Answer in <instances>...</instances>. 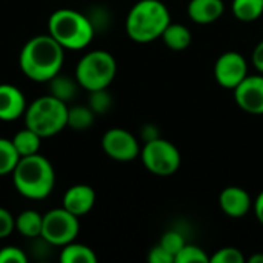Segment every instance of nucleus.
Returning <instances> with one entry per match:
<instances>
[{
	"mask_svg": "<svg viewBox=\"0 0 263 263\" xmlns=\"http://www.w3.org/2000/svg\"><path fill=\"white\" fill-rule=\"evenodd\" d=\"M140 157L143 166L156 176H171L174 174L182 163V156L179 148L166 139H154L143 143L140 149Z\"/></svg>",
	"mask_w": 263,
	"mask_h": 263,
	"instance_id": "nucleus-7",
	"label": "nucleus"
},
{
	"mask_svg": "<svg viewBox=\"0 0 263 263\" xmlns=\"http://www.w3.org/2000/svg\"><path fill=\"white\" fill-rule=\"evenodd\" d=\"M26 254L17 247H3L0 250V263H26Z\"/></svg>",
	"mask_w": 263,
	"mask_h": 263,
	"instance_id": "nucleus-28",
	"label": "nucleus"
},
{
	"mask_svg": "<svg viewBox=\"0 0 263 263\" xmlns=\"http://www.w3.org/2000/svg\"><path fill=\"white\" fill-rule=\"evenodd\" d=\"M253 65H254V68L263 74V40H260L257 45H256V48H254V51H253Z\"/></svg>",
	"mask_w": 263,
	"mask_h": 263,
	"instance_id": "nucleus-32",
	"label": "nucleus"
},
{
	"mask_svg": "<svg viewBox=\"0 0 263 263\" xmlns=\"http://www.w3.org/2000/svg\"><path fill=\"white\" fill-rule=\"evenodd\" d=\"M102 148L108 157L117 162H131L140 156L139 139L123 128L108 129L102 137Z\"/></svg>",
	"mask_w": 263,
	"mask_h": 263,
	"instance_id": "nucleus-9",
	"label": "nucleus"
},
{
	"mask_svg": "<svg viewBox=\"0 0 263 263\" xmlns=\"http://www.w3.org/2000/svg\"><path fill=\"white\" fill-rule=\"evenodd\" d=\"M68 105L54 96L35 99L25 111V125L35 131L42 139L55 136L68 126Z\"/></svg>",
	"mask_w": 263,
	"mask_h": 263,
	"instance_id": "nucleus-5",
	"label": "nucleus"
},
{
	"mask_svg": "<svg viewBox=\"0 0 263 263\" xmlns=\"http://www.w3.org/2000/svg\"><path fill=\"white\" fill-rule=\"evenodd\" d=\"M43 216L34 210H25L15 217V230L25 237H39L42 234Z\"/></svg>",
	"mask_w": 263,
	"mask_h": 263,
	"instance_id": "nucleus-17",
	"label": "nucleus"
},
{
	"mask_svg": "<svg viewBox=\"0 0 263 263\" xmlns=\"http://www.w3.org/2000/svg\"><path fill=\"white\" fill-rule=\"evenodd\" d=\"M248 262L250 263H263V254L262 253H256V254H253V256L248 259Z\"/></svg>",
	"mask_w": 263,
	"mask_h": 263,
	"instance_id": "nucleus-34",
	"label": "nucleus"
},
{
	"mask_svg": "<svg viewBox=\"0 0 263 263\" xmlns=\"http://www.w3.org/2000/svg\"><path fill=\"white\" fill-rule=\"evenodd\" d=\"M148 262L149 263H174V256L168 253L163 247L159 243L153 247L148 253Z\"/></svg>",
	"mask_w": 263,
	"mask_h": 263,
	"instance_id": "nucleus-30",
	"label": "nucleus"
},
{
	"mask_svg": "<svg viewBox=\"0 0 263 263\" xmlns=\"http://www.w3.org/2000/svg\"><path fill=\"white\" fill-rule=\"evenodd\" d=\"M186 11L194 23L210 25L223 15L225 3L223 0H190Z\"/></svg>",
	"mask_w": 263,
	"mask_h": 263,
	"instance_id": "nucleus-15",
	"label": "nucleus"
},
{
	"mask_svg": "<svg viewBox=\"0 0 263 263\" xmlns=\"http://www.w3.org/2000/svg\"><path fill=\"white\" fill-rule=\"evenodd\" d=\"M236 103L247 112L263 114V74H248L234 89Z\"/></svg>",
	"mask_w": 263,
	"mask_h": 263,
	"instance_id": "nucleus-11",
	"label": "nucleus"
},
{
	"mask_svg": "<svg viewBox=\"0 0 263 263\" xmlns=\"http://www.w3.org/2000/svg\"><path fill=\"white\" fill-rule=\"evenodd\" d=\"M160 247H163L168 253H171L174 256V262H176V256L179 254V251L186 245L185 242V236L177 231V230H170L166 231L162 237H160V242H159Z\"/></svg>",
	"mask_w": 263,
	"mask_h": 263,
	"instance_id": "nucleus-26",
	"label": "nucleus"
},
{
	"mask_svg": "<svg viewBox=\"0 0 263 263\" xmlns=\"http://www.w3.org/2000/svg\"><path fill=\"white\" fill-rule=\"evenodd\" d=\"M79 217L69 213L68 210L54 208L43 214L42 234L48 243L55 247H65L76 240L79 234Z\"/></svg>",
	"mask_w": 263,
	"mask_h": 263,
	"instance_id": "nucleus-8",
	"label": "nucleus"
},
{
	"mask_svg": "<svg viewBox=\"0 0 263 263\" xmlns=\"http://www.w3.org/2000/svg\"><path fill=\"white\" fill-rule=\"evenodd\" d=\"M106 89L108 88L89 91V108L96 114H105L112 106V97H111V94Z\"/></svg>",
	"mask_w": 263,
	"mask_h": 263,
	"instance_id": "nucleus-25",
	"label": "nucleus"
},
{
	"mask_svg": "<svg viewBox=\"0 0 263 263\" xmlns=\"http://www.w3.org/2000/svg\"><path fill=\"white\" fill-rule=\"evenodd\" d=\"M79 86L80 85H79L76 77L72 79V77H68V76H62L60 72L49 80L51 96L60 99L65 103H68L69 100H72L76 97Z\"/></svg>",
	"mask_w": 263,
	"mask_h": 263,
	"instance_id": "nucleus-19",
	"label": "nucleus"
},
{
	"mask_svg": "<svg viewBox=\"0 0 263 263\" xmlns=\"http://www.w3.org/2000/svg\"><path fill=\"white\" fill-rule=\"evenodd\" d=\"M18 160H20V156L12 140L0 137V176L12 174Z\"/></svg>",
	"mask_w": 263,
	"mask_h": 263,
	"instance_id": "nucleus-23",
	"label": "nucleus"
},
{
	"mask_svg": "<svg viewBox=\"0 0 263 263\" xmlns=\"http://www.w3.org/2000/svg\"><path fill=\"white\" fill-rule=\"evenodd\" d=\"M171 23L168 6L160 0H139L128 12L126 34L137 43H149L160 39Z\"/></svg>",
	"mask_w": 263,
	"mask_h": 263,
	"instance_id": "nucleus-3",
	"label": "nucleus"
},
{
	"mask_svg": "<svg viewBox=\"0 0 263 263\" xmlns=\"http://www.w3.org/2000/svg\"><path fill=\"white\" fill-rule=\"evenodd\" d=\"M96 203V191L85 183L74 185L63 196V208L77 217L88 214Z\"/></svg>",
	"mask_w": 263,
	"mask_h": 263,
	"instance_id": "nucleus-14",
	"label": "nucleus"
},
{
	"mask_svg": "<svg viewBox=\"0 0 263 263\" xmlns=\"http://www.w3.org/2000/svg\"><path fill=\"white\" fill-rule=\"evenodd\" d=\"M174 263H210V256L203 248L193 243H186L176 256Z\"/></svg>",
	"mask_w": 263,
	"mask_h": 263,
	"instance_id": "nucleus-24",
	"label": "nucleus"
},
{
	"mask_svg": "<svg viewBox=\"0 0 263 263\" xmlns=\"http://www.w3.org/2000/svg\"><path fill=\"white\" fill-rule=\"evenodd\" d=\"M65 60V48L49 34L29 39L18 57L22 72L34 82H49L55 77Z\"/></svg>",
	"mask_w": 263,
	"mask_h": 263,
	"instance_id": "nucleus-1",
	"label": "nucleus"
},
{
	"mask_svg": "<svg viewBox=\"0 0 263 263\" xmlns=\"http://www.w3.org/2000/svg\"><path fill=\"white\" fill-rule=\"evenodd\" d=\"M96 112L88 106L76 105L72 108H68V126H71L76 131H85L89 129L94 123Z\"/></svg>",
	"mask_w": 263,
	"mask_h": 263,
	"instance_id": "nucleus-22",
	"label": "nucleus"
},
{
	"mask_svg": "<svg viewBox=\"0 0 263 263\" xmlns=\"http://www.w3.org/2000/svg\"><path fill=\"white\" fill-rule=\"evenodd\" d=\"M247 259L239 248L227 247L220 248L213 257H210V263H245Z\"/></svg>",
	"mask_w": 263,
	"mask_h": 263,
	"instance_id": "nucleus-27",
	"label": "nucleus"
},
{
	"mask_svg": "<svg viewBox=\"0 0 263 263\" xmlns=\"http://www.w3.org/2000/svg\"><path fill=\"white\" fill-rule=\"evenodd\" d=\"M160 39L163 40V43L170 49H173V51H183V49H186L191 45L193 34H191L190 28L185 26L183 23H173L171 22L165 28V31H163Z\"/></svg>",
	"mask_w": 263,
	"mask_h": 263,
	"instance_id": "nucleus-16",
	"label": "nucleus"
},
{
	"mask_svg": "<svg viewBox=\"0 0 263 263\" xmlns=\"http://www.w3.org/2000/svg\"><path fill=\"white\" fill-rule=\"evenodd\" d=\"M11 140H12L20 157L37 154L40 149V143H42V137L35 131L29 129L28 126H25L23 129L15 133V136Z\"/></svg>",
	"mask_w": 263,
	"mask_h": 263,
	"instance_id": "nucleus-18",
	"label": "nucleus"
},
{
	"mask_svg": "<svg viewBox=\"0 0 263 263\" xmlns=\"http://www.w3.org/2000/svg\"><path fill=\"white\" fill-rule=\"evenodd\" d=\"M253 210H254V214H256L257 220L263 225V191H260L259 196L254 199V202H253Z\"/></svg>",
	"mask_w": 263,
	"mask_h": 263,
	"instance_id": "nucleus-33",
	"label": "nucleus"
},
{
	"mask_svg": "<svg viewBox=\"0 0 263 263\" xmlns=\"http://www.w3.org/2000/svg\"><path fill=\"white\" fill-rule=\"evenodd\" d=\"M26 106V99L17 86L0 83V120L12 122L20 119L25 114Z\"/></svg>",
	"mask_w": 263,
	"mask_h": 263,
	"instance_id": "nucleus-13",
	"label": "nucleus"
},
{
	"mask_svg": "<svg viewBox=\"0 0 263 263\" xmlns=\"http://www.w3.org/2000/svg\"><path fill=\"white\" fill-rule=\"evenodd\" d=\"M253 199L250 193L240 186H227L219 196V205L223 214L233 219L245 217L253 208Z\"/></svg>",
	"mask_w": 263,
	"mask_h": 263,
	"instance_id": "nucleus-12",
	"label": "nucleus"
},
{
	"mask_svg": "<svg viewBox=\"0 0 263 263\" xmlns=\"http://www.w3.org/2000/svg\"><path fill=\"white\" fill-rule=\"evenodd\" d=\"M231 11L240 22H256L263 15V0H233Z\"/></svg>",
	"mask_w": 263,
	"mask_h": 263,
	"instance_id": "nucleus-20",
	"label": "nucleus"
},
{
	"mask_svg": "<svg viewBox=\"0 0 263 263\" xmlns=\"http://www.w3.org/2000/svg\"><path fill=\"white\" fill-rule=\"evenodd\" d=\"M12 182L18 194L26 199L42 200L48 197L55 183V173L51 162L42 154L20 157L12 171Z\"/></svg>",
	"mask_w": 263,
	"mask_h": 263,
	"instance_id": "nucleus-2",
	"label": "nucleus"
},
{
	"mask_svg": "<svg viewBox=\"0 0 263 263\" xmlns=\"http://www.w3.org/2000/svg\"><path fill=\"white\" fill-rule=\"evenodd\" d=\"M117 74V62L114 55L103 49L86 52L77 63L76 79L80 88L96 91L108 88Z\"/></svg>",
	"mask_w": 263,
	"mask_h": 263,
	"instance_id": "nucleus-6",
	"label": "nucleus"
},
{
	"mask_svg": "<svg viewBox=\"0 0 263 263\" xmlns=\"http://www.w3.org/2000/svg\"><path fill=\"white\" fill-rule=\"evenodd\" d=\"M94 32L96 28L91 18L74 9H57L48 20V34L65 49L77 51L86 48L91 43Z\"/></svg>",
	"mask_w": 263,
	"mask_h": 263,
	"instance_id": "nucleus-4",
	"label": "nucleus"
},
{
	"mask_svg": "<svg viewBox=\"0 0 263 263\" xmlns=\"http://www.w3.org/2000/svg\"><path fill=\"white\" fill-rule=\"evenodd\" d=\"M248 76V62L243 54L237 51H227L220 54L214 63V79L227 89H234Z\"/></svg>",
	"mask_w": 263,
	"mask_h": 263,
	"instance_id": "nucleus-10",
	"label": "nucleus"
},
{
	"mask_svg": "<svg viewBox=\"0 0 263 263\" xmlns=\"http://www.w3.org/2000/svg\"><path fill=\"white\" fill-rule=\"evenodd\" d=\"M60 262L63 263H96L97 262V256L96 253L82 243H76L71 242L68 245L63 247L62 253H60Z\"/></svg>",
	"mask_w": 263,
	"mask_h": 263,
	"instance_id": "nucleus-21",
	"label": "nucleus"
},
{
	"mask_svg": "<svg viewBox=\"0 0 263 263\" xmlns=\"http://www.w3.org/2000/svg\"><path fill=\"white\" fill-rule=\"evenodd\" d=\"M15 230V219L14 216L0 206V239L8 237L12 231Z\"/></svg>",
	"mask_w": 263,
	"mask_h": 263,
	"instance_id": "nucleus-29",
	"label": "nucleus"
},
{
	"mask_svg": "<svg viewBox=\"0 0 263 263\" xmlns=\"http://www.w3.org/2000/svg\"><path fill=\"white\" fill-rule=\"evenodd\" d=\"M159 137H160V133H159V129H157L156 125L146 123V125L142 126V129H140V139L143 140V143L151 142V140L159 139Z\"/></svg>",
	"mask_w": 263,
	"mask_h": 263,
	"instance_id": "nucleus-31",
	"label": "nucleus"
}]
</instances>
